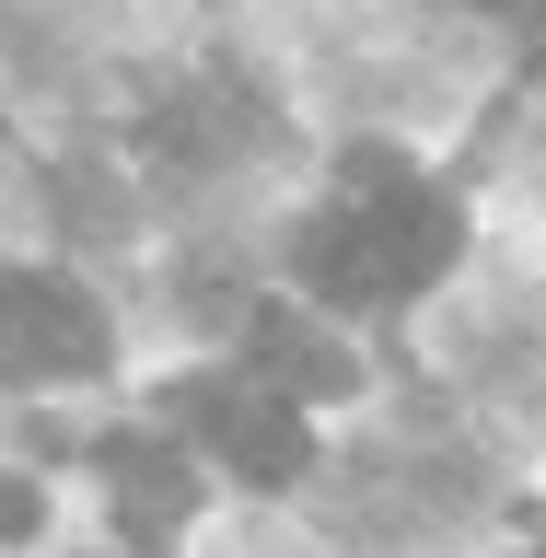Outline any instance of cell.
I'll use <instances>...</instances> for the list:
<instances>
[{"label":"cell","mask_w":546,"mask_h":558,"mask_svg":"<svg viewBox=\"0 0 546 558\" xmlns=\"http://www.w3.org/2000/svg\"><path fill=\"white\" fill-rule=\"evenodd\" d=\"M349 186H361L349 209H314L291 233V268H303V291L326 314H384V303H408L430 268H453L465 209L430 174H408L396 151H349Z\"/></svg>","instance_id":"1"},{"label":"cell","mask_w":546,"mask_h":558,"mask_svg":"<svg viewBox=\"0 0 546 558\" xmlns=\"http://www.w3.org/2000/svg\"><path fill=\"white\" fill-rule=\"evenodd\" d=\"M174 418L198 430L244 488H291L314 465V430H303V396H279L268 373H198L174 384Z\"/></svg>","instance_id":"2"},{"label":"cell","mask_w":546,"mask_h":558,"mask_svg":"<svg viewBox=\"0 0 546 558\" xmlns=\"http://www.w3.org/2000/svg\"><path fill=\"white\" fill-rule=\"evenodd\" d=\"M0 373H105V314L47 268H0Z\"/></svg>","instance_id":"3"},{"label":"cell","mask_w":546,"mask_h":558,"mask_svg":"<svg viewBox=\"0 0 546 558\" xmlns=\"http://www.w3.org/2000/svg\"><path fill=\"white\" fill-rule=\"evenodd\" d=\"M94 465L117 477V523H129V535H174V523L198 512V477H186V453H174V442H139V430H117Z\"/></svg>","instance_id":"4"},{"label":"cell","mask_w":546,"mask_h":558,"mask_svg":"<svg viewBox=\"0 0 546 558\" xmlns=\"http://www.w3.org/2000/svg\"><path fill=\"white\" fill-rule=\"evenodd\" d=\"M244 373H268L279 396H338V384H349V349H338V338H314V326H291V314H256Z\"/></svg>","instance_id":"5"},{"label":"cell","mask_w":546,"mask_h":558,"mask_svg":"<svg viewBox=\"0 0 546 558\" xmlns=\"http://www.w3.org/2000/svg\"><path fill=\"white\" fill-rule=\"evenodd\" d=\"M163 151H221V140H256V105H233V94H186V105H163Z\"/></svg>","instance_id":"6"},{"label":"cell","mask_w":546,"mask_h":558,"mask_svg":"<svg viewBox=\"0 0 546 558\" xmlns=\"http://www.w3.org/2000/svg\"><path fill=\"white\" fill-rule=\"evenodd\" d=\"M24 535H35V488L0 477V547H24Z\"/></svg>","instance_id":"7"},{"label":"cell","mask_w":546,"mask_h":558,"mask_svg":"<svg viewBox=\"0 0 546 558\" xmlns=\"http://www.w3.org/2000/svg\"><path fill=\"white\" fill-rule=\"evenodd\" d=\"M488 12H512V24H546V0H488Z\"/></svg>","instance_id":"8"},{"label":"cell","mask_w":546,"mask_h":558,"mask_svg":"<svg viewBox=\"0 0 546 558\" xmlns=\"http://www.w3.org/2000/svg\"><path fill=\"white\" fill-rule=\"evenodd\" d=\"M535 558H546V547H535Z\"/></svg>","instance_id":"9"}]
</instances>
